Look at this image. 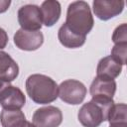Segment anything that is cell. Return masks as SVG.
<instances>
[{
	"label": "cell",
	"instance_id": "d6986e66",
	"mask_svg": "<svg viewBox=\"0 0 127 127\" xmlns=\"http://www.w3.org/2000/svg\"><path fill=\"white\" fill-rule=\"evenodd\" d=\"M8 44V35L6 31L0 28V50L4 49Z\"/></svg>",
	"mask_w": 127,
	"mask_h": 127
},
{
	"label": "cell",
	"instance_id": "52a82bcc",
	"mask_svg": "<svg viewBox=\"0 0 127 127\" xmlns=\"http://www.w3.org/2000/svg\"><path fill=\"white\" fill-rule=\"evenodd\" d=\"M32 121L36 127H59L63 122V113L60 108L48 105L37 109Z\"/></svg>",
	"mask_w": 127,
	"mask_h": 127
},
{
	"label": "cell",
	"instance_id": "30bf717a",
	"mask_svg": "<svg viewBox=\"0 0 127 127\" xmlns=\"http://www.w3.org/2000/svg\"><path fill=\"white\" fill-rule=\"evenodd\" d=\"M125 2L122 0H94L92 10L94 15L102 20L107 21L122 13Z\"/></svg>",
	"mask_w": 127,
	"mask_h": 127
},
{
	"label": "cell",
	"instance_id": "7c38bea8",
	"mask_svg": "<svg viewBox=\"0 0 127 127\" xmlns=\"http://www.w3.org/2000/svg\"><path fill=\"white\" fill-rule=\"evenodd\" d=\"M41 15L43 24L46 27L54 26L60 19L62 14V7L59 1L56 0H46L42 3L41 7Z\"/></svg>",
	"mask_w": 127,
	"mask_h": 127
},
{
	"label": "cell",
	"instance_id": "ac0fdd59",
	"mask_svg": "<svg viewBox=\"0 0 127 127\" xmlns=\"http://www.w3.org/2000/svg\"><path fill=\"white\" fill-rule=\"evenodd\" d=\"M112 41L116 44H127V25L125 23L117 26L112 34Z\"/></svg>",
	"mask_w": 127,
	"mask_h": 127
},
{
	"label": "cell",
	"instance_id": "7402d4cb",
	"mask_svg": "<svg viewBox=\"0 0 127 127\" xmlns=\"http://www.w3.org/2000/svg\"><path fill=\"white\" fill-rule=\"evenodd\" d=\"M109 127H112V126H109Z\"/></svg>",
	"mask_w": 127,
	"mask_h": 127
},
{
	"label": "cell",
	"instance_id": "2e32d148",
	"mask_svg": "<svg viewBox=\"0 0 127 127\" xmlns=\"http://www.w3.org/2000/svg\"><path fill=\"white\" fill-rule=\"evenodd\" d=\"M127 106L125 103L113 104L110 108L107 121L112 127H127Z\"/></svg>",
	"mask_w": 127,
	"mask_h": 127
},
{
	"label": "cell",
	"instance_id": "5b68a950",
	"mask_svg": "<svg viewBox=\"0 0 127 127\" xmlns=\"http://www.w3.org/2000/svg\"><path fill=\"white\" fill-rule=\"evenodd\" d=\"M25 103L26 96L19 87L0 79V105L3 109H21Z\"/></svg>",
	"mask_w": 127,
	"mask_h": 127
},
{
	"label": "cell",
	"instance_id": "4fadbf2b",
	"mask_svg": "<svg viewBox=\"0 0 127 127\" xmlns=\"http://www.w3.org/2000/svg\"><path fill=\"white\" fill-rule=\"evenodd\" d=\"M19 74V65L11 58V56L0 51V79L11 82L17 78Z\"/></svg>",
	"mask_w": 127,
	"mask_h": 127
},
{
	"label": "cell",
	"instance_id": "44dd1931",
	"mask_svg": "<svg viewBox=\"0 0 127 127\" xmlns=\"http://www.w3.org/2000/svg\"><path fill=\"white\" fill-rule=\"evenodd\" d=\"M26 127H36V126H35L33 123H31V122H29V121H28V122H27V125H26Z\"/></svg>",
	"mask_w": 127,
	"mask_h": 127
},
{
	"label": "cell",
	"instance_id": "ffe728a7",
	"mask_svg": "<svg viewBox=\"0 0 127 127\" xmlns=\"http://www.w3.org/2000/svg\"><path fill=\"white\" fill-rule=\"evenodd\" d=\"M11 5L10 0H0V14L6 12Z\"/></svg>",
	"mask_w": 127,
	"mask_h": 127
},
{
	"label": "cell",
	"instance_id": "e0dca14e",
	"mask_svg": "<svg viewBox=\"0 0 127 127\" xmlns=\"http://www.w3.org/2000/svg\"><path fill=\"white\" fill-rule=\"evenodd\" d=\"M112 58H114L118 63L122 65L126 64V57H127V44H116L113 46L111 50Z\"/></svg>",
	"mask_w": 127,
	"mask_h": 127
},
{
	"label": "cell",
	"instance_id": "5bb4252c",
	"mask_svg": "<svg viewBox=\"0 0 127 127\" xmlns=\"http://www.w3.org/2000/svg\"><path fill=\"white\" fill-rule=\"evenodd\" d=\"M0 122L2 127H26L28 121L21 109H3Z\"/></svg>",
	"mask_w": 127,
	"mask_h": 127
},
{
	"label": "cell",
	"instance_id": "8fae6325",
	"mask_svg": "<svg viewBox=\"0 0 127 127\" xmlns=\"http://www.w3.org/2000/svg\"><path fill=\"white\" fill-rule=\"evenodd\" d=\"M122 66L123 65L111 56L104 57L98 62L96 67V76L114 79L121 73Z\"/></svg>",
	"mask_w": 127,
	"mask_h": 127
},
{
	"label": "cell",
	"instance_id": "9c48e42d",
	"mask_svg": "<svg viewBox=\"0 0 127 127\" xmlns=\"http://www.w3.org/2000/svg\"><path fill=\"white\" fill-rule=\"evenodd\" d=\"M14 44L22 51H36L44 43V35L40 31H27L19 29L14 35Z\"/></svg>",
	"mask_w": 127,
	"mask_h": 127
},
{
	"label": "cell",
	"instance_id": "ba28073f",
	"mask_svg": "<svg viewBox=\"0 0 127 127\" xmlns=\"http://www.w3.org/2000/svg\"><path fill=\"white\" fill-rule=\"evenodd\" d=\"M115 91V80L101 76L94 77L89 87V92L92 99L99 101H112Z\"/></svg>",
	"mask_w": 127,
	"mask_h": 127
},
{
	"label": "cell",
	"instance_id": "6da1fadb",
	"mask_svg": "<svg viewBox=\"0 0 127 127\" xmlns=\"http://www.w3.org/2000/svg\"><path fill=\"white\" fill-rule=\"evenodd\" d=\"M25 86L27 94L37 104H49L59 97V85L52 77L45 74L29 75Z\"/></svg>",
	"mask_w": 127,
	"mask_h": 127
},
{
	"label": "cell",
	"instance_id": "277c9868",
	"mask_svg": "<svg viewBox=\"0 0 127 127\" xmlns=\"http://www.w3.org/2000/svg\"><path fill=\"white\" fill-rule=\"evenodd\" d=\"M86 93L85 85L76 79H66L59 85V97L67 104L77 105L82 103Z\"/></svg>",
	"mask_w": 127,
	"mask_h": 127
},
{
	"label": "cell",
	"instance_id": "7a4b0ae2",
	"mask_svg": "<svg viewBox=\"0 0 127 127\" xmlns=\"http://www.w3.org/2000/svg\"><path fill=\"white\" fill-rule=\"evenodd\" d=\"M64 25L71 32L86 37L94 25L93 16L88 3L85 1L71 2L67 7Z\"/></svg>",
	"mask_w": 127,
	"mask_h": 127
},
{
	"label": "cell",
	"instance_id": "8992f818",
	"mask_svg": "<svg viewBox=\"0 0 127 127\" xmlns=\"http://www.w3.org/2000/svg\"><path fill=\"white\" fill-rule=\"evenodd\" d=\"M18 22L21 29L27 31H40L43 26L41 10L38 5L27 4L18 10Z\"/></svg>",
	"mask_w": 127,
	"mask_h": 127
},
{
	"label": "cell",
	"instance_id": "3957f363",
	"mask_svg": "<svg viewBox=\"0 0 127 127\" xmlns=\"http://www.w3.org/2000/svg\"><path fill=\"white\" fill-rule=\"evenodd\" d=\"M114 101H99L91 99L84 103L77 113L79 123L83 127H99L104 121H107L110 108Z\"/></svg>",
	"mask_w": 127,
	"mask_h": 127
},
{
	"label": "cell",
	"instance_id": "9a60e30c",
	"mask_svg": "<svg viewBox=\"0 0 127 127\" xmlns=\"http://www.w3.org/2000/svg\"><path fill=\"white\" fill-rule=\"evenodd\" d=\"M58 38L60 43L68 49H76L84 45L86 37L77 35L73 32H71L64 24L61 26L58 32Z\"/></svg>",
	"mask_w": 127,
	"mask_h": 127
}]
</instances>
